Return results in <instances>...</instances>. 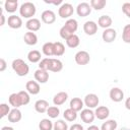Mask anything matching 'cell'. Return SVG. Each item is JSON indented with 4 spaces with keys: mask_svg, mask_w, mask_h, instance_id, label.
<instances>
[{
    "mask_svg": "<svg viewBox=\"0 0 130 130\" xmlns=\"http://www.w3.org/2000/svg\"><path fill=\"white\" fill-rule=\"evenodd\" d=\"M12 69L13 71L18 75V76H25L27 75L28 71H29V67L28 65L22 60V59H14L12 61Z\"/></svg>",
    "mask_w": 130,
    "mask_h": 130,
    "instance_id": "obj_1",
    "label": "cell"
},
{
    "mask_svg": "<svg viewBox=\"0 0 130 130\" xmlns=\"http://www.w3.org/2000/svg\"><path fill=\"white\" fill-rule=\"evenodd\" d=\"M36 11H37V8H36L35 4L31 2H24L19 7L20 16H22L24 18H29V19L34 18L32 16L36 14Z\"/></svg>",
    "mask_w": 130,
    "mask_h": 130,
    "instance_id": "obj_2",
    "label": "cell"
},
{
    "mask_svg": "<svg viewBox=\"0 0 130 130\" xmlns=\"http://www.w3.org/2000/svg\"><path fill=\"white\" fill-rule=\"evenodd\" d=\"M74 12V8L70 3H62L58 9V14L61 18H68L72 16Z\"/></svg>",
    "mask_w": 130,
    "mask_h": 130,
    "instance_id": "obj_3",
    "label": "cell"
},
{
    "mask_svg": "<svg viewBox=\"0 0 130 130\" xmlns=\"http://www.w3.org/2000/svg\"><path fill=\"white\" fill-rule=\"evenodd\" d=\"M74 60L78 65H86L90 61V56L86 51H78L74 56Z\"/></svg>",
    "mask_w": 130,
    "mask_h": 130,
    "instance_id": "obj_4",
    "label": "cell"
},
{
    "mask_svg": "<svg viewBox=\"0 0 130 130\" xmlns=\"http://www.w3.org/2000/svg\"><path fill=\"white\" fill-rule=\"evenodd\" d=\"M83 103L88 109H93V108H96L99 106L100 100L95 93H88L85 95Z\"/></svg>",
    "mask_w": 130,
    "mask_h": 130,
    "instance_id": "obj_5",
    "label": "cell"
},
{
    "mask_svg": "<svg viewBox=\"0 0 130 130\" xmlns=\"http://www.w3.org/2000/svg\"><path fill=\"white\" fill-rule=\"evenodd\" d=\"M91 12V6L87 2H81L76 7V13L80 17H85Z\"/></svg>",
    "mask_w": 130,
    "mask_h": 130,
    "instance_id": "obj_6",
    "label": "cell"
},
{
    "mask_svg": "<svg viewBox=\"0 0 130 130\" xmlns=\"http://www.w3.org/2000/svg\"><path fill=\"white\" fill-rule=\"evenodd\" d=\"M95 118V115H94V112L91 110V109H83L81 112H80V119L82 120V122L86 123V124H90L93 122Z\"/></svg>",
    "mask_w": 130,
    "mask_h": 130,
    "instance_id": "obj_7",
    "label": "cell"
},
{
    "mask_svg": "<svg viewBox=\"0 0 130 130\" xmlns=\"http://www.w3.org/2000/svg\"><path fill=\"white\" fill-rule=\"evenodd\" d=\"M116 37H117L116 29L111 28V27L105 29L103 31V34H102V38H103V41L105 43H112V42H114L115 39H116Z\"/></svg>",
    "mask_w": 130,
    "mask_h": 130,
    "instance_id": "obj_8",
    "label": "cell"
},
{
    "mask_svg": "<svg viewBox=\"0 0 130 130\" xmlns=\"http://www.w3.org/2000/svg\"><path fill=\"white\" fill-rule=\"evenodd\" d=\"M41 18H42V21L44 23H47V24H52L56 21V14L52 11V10H45L43 11L42 15H41Z\"/></svg>",
    "mask_w": 130,
    "mask_h": 130,
    "instance_id": "obj_9",
    "label": "cell"
},
{
    "mask_svg": "<svg viewBox=\"0 0 130 130\" xmlns=\"http://www.w3.org/2000/svg\"><path fill=\"white\" fill-rule=\"evenodd\" d=\"M83 30L87 36H93L98 31V23L92 20H88L83 24Z\"/></svg>",
    "mask_w": 130,
    "mask_h": 130,
    "instance_id": "obj_10",
    "label": "cell"
},
{
    "mask_svg": "<svg viewBox=\"0 0 130 130\" xmlns=\"http://www.w3.org/2000/svg\"><path fill=\"white\" fill-rule=\"evenodd\" d=\"M7 23H8V26L13 28V29H16V28H20L21 25H22V19L17 16V15H10L7 19Z\"/></svg>",
    "mask_w": 130,
    "mask_h": 130,
    "instance_id": "obj_11",
    "label": "cell"
},
{
    "mask_svg": "<svg viewBox=\"0 0 130 130\" xmlns=\"http://www.w3.org/2000/svg\"><path fill=\"white\" fill-rule=\"evenodd\" d=\"M25 89L28 93L35 95V94H38L41 90V87H40V84L38 81H34V80H28L25 84Z\"/></svg>",
    "mask_w": 130,
    "mask_h": 130,
    "instance_id": "obj_12",
    "label": "cell"
},
{
    "mask_svg": "<svg viewBox=\"0 0 130 130\" xmlns=\"http://www.w3.org/2000/svg\"><path fill=\"white\" fill-rule=\"evenodd\" d=\"M110 98L113 102L115 103H119L124 99V92L121 88L119 87H113L110 90Z\"/></svg>",
    "mask_w": 130,
    "mask_h": 130,
    "instance_id": "obj_13",
    "label": "cell"
},
{
    "mask_svg": "<svg viewBox=\"0 0 130 130\" xmlns=\"http://www.w3.org/2000/svg\"><path fill=\"white\" fill-rule=\"evenodd\" d=\"M94 115L95 118H98L99 120H106L110 115V110L106 106H100L95 109Z\"/></svg>",
    "mask_w": 130,
    "mask_h": 130,
    "instance_id": "obj_14",
    "label": "cell"
},
{
    "mask_svg": "<svg viewBox=\"0 0 130 130\" xmlns=\"http://www.w3.org/2000/svg\"><path fill=\"white\" fill-rule=\"evenodd\" d=\"M35 79L39 82V83H46L49 80V73L46 70L43 69H38L35 71Z\"/></svg>",
    "mask_w": 130,
    "mask_h": 130,
    "instance_id": "obj_15",
    "label": "cell"
},
{
    "mask_svg": "<svg viewBox=\"0 0 130 130\" xmlns=\"http://www.w3.org/2000/svg\"><path fill=\"white\" fill-rule=\"evenodd\" d=\"M25 27L28 29V31H38L41 28V21L38 18H30L26 21Z\"/></svg>",
    "mask_w": 130,
    "mask_h": 130,
    "instance_id": "obj_16",
    "label": "cell"
},
{
    "mask_svg": "<svg viewBox=\"0 0 130 130\" xmlns=\"http://www.w3.org/2000/svg\"><path fill=\"white\" fill-rule=\"evenodd\" d=\"M68 100V93L65 91H60L56 93L53 98V104L55 106H61Z\"/></svg>",
    "mask_w": 130,
    "mask_h": 130,
    "instance_id": "obj_17",
    "label": "cell"
},
{
    "mask_svg": "<svg viewBox=\"0 0 130 130\" xmlns=\"http://www.w3.org/2000/svg\"><path fill=\"white\" fill-rule=\"evenodd\" d=\"M112 22H113V20H112L111 16H109V15H102L98 19V25L105 29L110 28V26L112 25Z\"/></svg>",
    "mask_w": 130,
    "mask_h": 130,
    "instance_id": "obj_18",
    "label": "cell"
},
{
    "mask_svg": "<svg viewBox=\"0 0 130 130\" xmlns=\"http://www.w3.org/2000/svg\"><path fill=\"white\" fill-rule=\"evenodd\" d=\"M8 121L11 122V123H17L21 120L22 118V115H21V112L18 110V108H14L10 111V113L8 114Z\"/></svg>",
    "mask_w": 130,
    "mask_h": 130,
    "instance_id": "obj_19",
    "label": "cell"
},
{
    "mask_svg": "<svg viewBox=\"0 0 130 130\" xmlns=\"http://www.w3.org/2000/svg\"><path fill=\"white\" fill-rule=\"evenodd\" d=\"M48 109H49V103L46 100H38L35 103V110L40 114L47 113Z\"/></svg>",
    "mask_w": 130,
    "mask_h": 130,
    "instance_id": "obj_20",
    "label": "cell"
},
{
    "mask_svg": "<svg viewBox=\"0 0 130 130\" xmlns=\"http://www.w3.org/2000/svg\"><path fill=\"white\" fill-rule=\"evenodd\" d=\"M23 41L26 45L28 46H35L38 43V37L35 32L32 31H27L23 36Z\"/></svg>",
    "mask_w": 130,
    "mask_h": 130,
    "instance_id": "obj_21",
    "label": "cell"
},
{
    "mask_svg": "<svg viewBox=\"0 0 130 130\" xmlns=\"http://www.w3.org/2000/svg\"><path fill=\"white\" fill-rule=\"evenodd\" d=\"M69 106H70V109L74 110L75 112H79V111H82L83 109V106H84V103L81 99L79 98H73L70 103H69Z\"/></svg>",
    "mask_w": 130,
    "mask_h": 130,
    "instance_id": "obj_22",
    "label": "cell"
},
{
    "mask_svg": "<svg viewBox=\"0 0 130 130\" xmlns=\"http://www.w3.org/2000/svg\"><path fill=\"white\" fill-rule=\"evenodd\" d=\"M8 101H9L10 106H12L13 108H19L22 106V102H21V99H20L18 92L11 93L8 98Z\"/></svg>",
    "mask_w": 130,
    "mask_h": 130,
    "instance_id": "obj_23",
    "label": "cell"
},
{
    "mask_svg": "<svg viewBox=\"0 0 130 130\" xmlns=\"http://www.w3.org/2000/svg\"><path fill=\"white\" fill-rule=\"evenodd\" d=\"M4 8L8 13H13L18 8V1L17 0H7L4 3Z\"/></svg>",
    "mask_w": 130,
    "mask_h": 130,
    "instance_id": "obj_24",
    "label": "cell"
},
{
    "mask_svg": "<svg viewBox=\"0 0 130 130\" xmlns=\"http://www.w3.org/2000/svg\"><path fill=\"white\" fill-rule=\"evenodd\" d=\"M63 69V63L61 60L56 59V58H51V67L50 71L52 72H60Z\"/></svg>",
    "mask_w": 130,
    "mask_h": 130,
    "instance_id": "obj_25",
    "label": "cell"
},
{
    "mask_svg": "<svg viewBox=\"0 0 130 130\" xmlns=\"http://www.w3.org/2000/svg\"><path fill=\"white\" fill-rule=\"evenodd\" d=\"M64 26H65L69 31H71L72 34H74V32L77 30V28H78V22H77V20L74 19V18H69V19L66 20Z\"/></svg>",
    "mask_w": 130,
    "mask_h": 130,
    "instance_id": "obj_26",
    "label": "cell"
},
{
    "mask_svg": "<svg viewBox=\"0 0 130 130\" xmlns=\"http://www.w3.org/2000/svg\"><path fill=\"white\" fill-rule=\"evenodd\" d=\"M41 57H42L41 56V52H39L38 50H31L27 54V59L31 63H38V62H40L42 60Z\"/></svg>",
    "mask_w": 130,
    "mask_h": 130,
    "instance_id": "obj_27",
    "label": "cell"
},
{
    "mask_svg": "<svg viewBox=\"0 0 130 130\" xmlns=\"http://www.w3.org/2000/svg\"><path fill=\"white\" fill-rule=\"evenodd\" d=\"M42 51H43L44 55H46L48 57L54 56V43H52V42L45 43L42 47Z\"/></svg>",
    "mask_w": 130,
    "mask_h": 130,
    "instance_id": "obj_28",
    "label": "cell"
},
{
    "mask_svg": "<svg viewBox=\"0 0 130 130\" xmlns=\"http://www.w3.org/2000/svg\"><path fill=\"white\" fill-rule=\"evenodd\" d=\"M63 117L66 121H69V122H73L76 120L77 118V112H75L74 110L72 109H66L64 111V114H63Z\"/></svg>",
    "mask_w": 130,
    "mask_h": 130,
    "instance_id": "obj_29",
    "label": "cell"
},
{
    "mask_svg": "<svg viewBox=\"0 0 130 130\" xmlns=\"http://www.w3.org/2000/svg\"><path fill=\"white\" fill-rule=\"evenodd\" d=\"M80 44V39L77 35H72L69 39L66 40V45L69 47V48H76L78 47Z\"/></svg>",
    "mask_w": 130,
    "mask_h": 130,
    "instance_id": "obj_30",
    "label": "cell"
},
{
    "mask_svg": "<svg viewBox=\"0 0 130 130\" xmlns=\"http://www.w3.org/2000/svg\"><path fill=\"white\" fill-rule=\"evenodd\" d=\"M54 124L50 119H42L39 123V129L40 130H53Z\"/></svg>",
    "mask_w": 130,
    "mask_h": 130,
    "instance_id": "obj_31",
    "label": "cell"
},
{
    "mask_svg": "<svg viewBox=\"0 0 130 130\" xmlns=\"http://www.w3.org/2000/svg\"><path fill=\"white\" fill-rule=\"evenodd\" d=\"M117 121L116 120H107L106 122H104L102 124V127H101V130H116L117 129Z\"/></svg>",
    "mask_w": 130,
    "mask_h": 130,
    "instance_id": "obj_32",
    "label": "cell"
},
{
    "mask_svg": "<svg viewBox=\"0 0 130 130\" xmlns=\"http://www.w3.org/2000/svg\"><path fill=\"white\" fill-rule=\"evenodd\" d=\"M65 53V47L61 42H55L54 43V56H62Z\"/></svg>",
    "mask_w": 130,
    "mask_h": 130,
    "instance_id": "obj_33",
    "label": "cell"
},
{
    "mask_svg": "<svg viewBox=\"0 0 130 130\" xmlns=\"http://www.w3.org/2000/svg\"><path fill=\"white\" fill-rule=\"evenodd\" d=\"M107 4L106 0H91L90 1V6L91 8L95 9V10H102Z\"/></svg>",
    "mask_w": 130,
    "mask_h": 130,
    "instance_id": "obj_34",
    "label": "cell"
},
{
    "mask_svg": "<svg viewBox=\"0 0 130 130\" xmlns=\"http://www.w3.org/2000/svg\"><path fill=\"white\" fill-rule=\"evenodd\" d=\"M59 114H60V110H59V108H58L57 106H51V107H49V109L47 110V115H48L50 118H52V119L57 118V117L59 116Z\"/></svg>",
    "mask_w": 130,
    "mask_h": 130,
    "instance_id": "obj_35",
    "label": "cell"
},
{
    "mask_svg": "<svg viewBox=\"0 0 130 130\" xmlns=\"http://www.w3.org/2000/svg\"><path fill=\"white\" fill-rule=\"evenodd\" d=\"M50 67H51V58H44V59H42L40 61L39 69L50 71Z\"/></svg>",
    "mask_w": 130,
    "mask_h": 130,
    "instance_id": "obj_36",
    "label": "cell"
},
{
    "mask_svg": "<svg viewBox=\"0 0 130 130\" xmlns=\"http://www.w3.org/2000/svg\"><path fill=\"white\" fill-rule=\"evenodd\" d=\"M53 130H69V129H68L67 123L64 120H57L54 123Z\"/></svg>",
    "mask_w": 130,
    "mask_h": 130,
    "instance_id": "obj_37",
    "label": "cell"
},
{
    "mask_svg": "<svg viewBox=\"0 0 130 130\" xmlns=\"http://www.w3.org/2000/svg\"><path fill=\"white\" fill-rule=\"evenodd\" d=\"M122 39L126 44H130V24H126L123 28Z\"/></svg>",
    "mask_w": 130,
    "mask_h": 130,
    "instance_id": "obj_38",
    "label": "cell"
},
{
    "mask_svg": "<svg viewBox=\"0 0 130 130\" xmlns=\"http://www.w3.org/2000/svg\"><path fill=\"white\" fill-rule=\"evenodd\" d=\"M18 94H19V96H20V99H21L22 106H25V105H27V104L29 103L30 98H29V93H28L27 91H25V90H20V91H18Z\"/></svg>",
    "mask_w": 130,
    "mask_h": 130,
    "instance_id": "obj_39",
    "label": "cell"
},
{
    "mask_svg": "<svg viewBox=\"0 0 130 130\" xmlns=\"http://www.w3.org/2000/svg\"><path fill=\"white\" fill-rule=\"evenodd\" d=\"M10 108H9V106L7 105V104H1L0 105V117L1 118H3V117H5V116H8V114L10 113Z\"/></svg>",
    "mask_w": 130,
    "mask_h": 130,
    "instance_id": "obj_40",
    "label": "cell"
},
{
    "mask_svg": "<svg viewBox=\"0 0 130 130\" xmlns=\"http://www.w3.org/2000/svg\"><path fill=\"white\" fill-rule=\"evenodd\" d=\"M59 34H60V37H61L62 39H64L65 41H66L67 39H69V38H70L72 35H74V34H72L71 31H69V30H68V29H67V28H66L64 25H63V26L60 28Z\"/></svg>",
    "mask_w": 130,
    "mask_h": 130,
    "instance_id": "obj_41",
    "label": "cell"
},
{
    "mask_svg": "<svg viewBox=\"0 0 130 130\" xmlns=\"http://www.w3.org/2000/svg\"><path fill=\"white\" fill-rule=\"evenodd\" d=\"M6 67H7V63H6V61H5L3 58H1V59H0V71L3 72V71L6 69Z\"/></svg>",
    "mask_w": 130,
    "mask_h": 130,
    "instance_id": "obj_42",
    "label": "cell"
},
{
    "mask_svg": "<svg viewBox=\"0 0 130 130\" xmlns=\"http://www.w3.org/2000/svg\"><path fill=\"white\" fill-rule=\"evenodd\" d=\"M69 130H84V129H83L82 125H80V124H78V123H75V124H73L72 126H70Z\"/></svg>",
    "mask_w": 130,
    "mask_h": 130,
    "instance_id": "obj_43",
    "label": "cell"
},
{
    "mask_svg": "<svg viewBox=\"0 0 130 130\" xmlns=\"http://www.w3.org/2000/svg\"><path fill=\"white\" fill-rule=\"evenodd\" d=\"M46 3H49V4H54V5H59L62 3V0H58V1H45Z\"/></svg>",
    "mask_w": 130,
    "mask_h": 130,
    "instance_id": "obj_44",
    "label": "cell"
},
{
    "mask_svg": "<svg viewBox=\"0 0 130 130\" xmlns=\"http://www.w3.org/2000/svg\"><path fill=\"white\" fill-rule=\"evenodd\" d=\"M125 107H126V109H127V110H129V111H130V96L125 101Z\"/></svg>",
    "mask_w": 130,
    "mask_h": 130,
    "instance_id": "obj_45",
    "label": "cell"
},
{
    "mask_svg": "<svg viewBox=\"0 0 130 130\" xmlns=\"http://www.w3.org/2000/svg\"><path fill=\"white\" fill-rule=\"evenodd\" d=\"M0 17H1V22H0V25L2 26V25H4V23H5V16H4V14H3V13H1Z\"/></svg>",
    "mask_w": 130,
    "mask_h": 130,
    "instance_id": "obj_46",
    "label": "cell"
},
{
    "mask_svg": "<svg viewBox=\"0 0 130 130\" xmlns=\"http://www.w3.org/2000/svg\"><path fill=\"white\" fill-rule=\"evenodd\" d=\"M86 130H101V129H100L98 126H95V125H91V126H89Z\"/></svg>",
    "mask_w": 130,
    "mask_h": 130,
    "instance_id": "obj_47",
    "label": "cell"
},
{
    "mask_svg": "<svg viewBox=\"0 0 130 130\" xmlns=\"http://www.w3.org/2000/svg\"><path fill=\"white\" fill-rule=\"evenodd\" d=\"M1 130H14V129L12 127H10V126H3L1 128Z\"/></svg>",
    "mask_w": 130,
    "mask_h": 130,
    "instance_id": "obj_48",
    "label": "cell"
},
{
    "mask_svg": "<svg viewBox=\"0 0 130 130\" xmlns=\"http://www.w3.org/2000/svg\"><path fill=\"white\" fill-rule=\"evenodd\" d=\"M120 130H130L129 128H125V127H123V128H121Z\"/></svg>",
    "mask_w": 130,
    "mask_h": 130,
    "instance_id": "obj_49",
    "label": "cell"
}]
</instances>
